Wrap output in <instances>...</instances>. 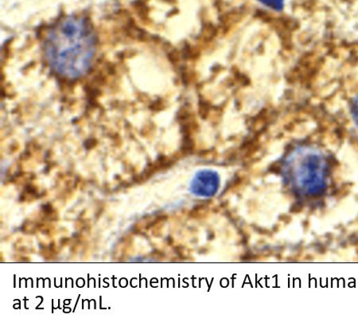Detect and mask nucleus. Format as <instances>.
Segmentation results:
<instances>
[{
  "instance_id": "nucleus-1",
  "label": "nucleus",
  "mask_w": 358,
  "mask_h": 322,
  "mask_svg": "<svg viewBox=\"0 0 358 322\" xmlns=\"http://www.w3.org/2000/svg\"><path fill=\"white\" fill-rule=\"evenodd\" d=\"M96 47L95 33L88 20L68 16L50 28L44 42V54L54 72L73 80L89 71Z\"/></svg>"
},
{
  "instance_id": "nucleus-2",
  "label": "nucleus",
  "mask_w": 358,
  "mask_h": 322,
  "mask_svg": "<svg viewBox=\"0 0 358 322\" xmlns=\"http://www.w3.org/2000/svg\"><path fill=\"white\" fill-rule=\"evenodd\" d=\"M265 7L280 11L285 7V0H259Z\"/></svg>"
},
{
  "instance_id": "nucleus-3",
  "label": "nucleus",
  "mask_w": 358,
  "mask_h": 322,
  "mask_svg": "<svg viewBox=\"0 0 358 322\" xmlns=\"http://www.w3.org/2000/svg\"><path fill=\"white\" fill-rule=\"evenodd\" d=\"M350 109L352 120L358 128V93L352 97Z\"/></svg>"
}]
</instances>
